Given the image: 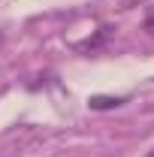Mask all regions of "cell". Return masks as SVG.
<instances>
[{
	"label": "cell",
	"instance_id": "cell-3",
	"mask_svg": "<svg viewBox=\"0 0 154 157\" xmlns=\"http://www.w3.org/2000/svg\"><path fill=\"white\" fill-rule=\"evenodd\" d=\"M145 157H154V148H151V151H148V154H145Z\"/></svg>",
	"mask_w": 154,
	"mask_h": 157
},
{
	"label": "cell",
	"instance_id": "cell-2",
	"mask_svg": "<svg viewBox=\"0 0 154 157\" xmlns=\"http://www.w3.org/2000/svg\"><path fill=\"white\" fill-rule=\"evenodd\" d=\"M142 27H145L148 33H154V6L148 9V15H145V21H142Z\"/></svg>",
	"mask_w": 154,
	"mask_h": 157
},
{
	"label": "cell",
	"instance_id": "cell-1",
	"mask_svg": "<svg viewBox=\"0 0 154 157\" xmlns=\"http://www.w3.org/2000/svg\"><path fill=\"white\" fill-rule=\"evenodd\" d=\"M121 103H127L124 97H91L88 100V106L97 109V112H103V109H118Z\"/></svg>",
	"mask_w": 154,
	"mask_h": 157
}]
</instances>
